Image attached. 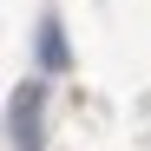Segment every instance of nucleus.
<instances>
[{
	"instance_id": "1",
	"label": "nucleus",
	"mask_w": 151,
	"mask_h": 151,
	"mask_svg": "<svg viewBox=\"0 0 151 151\" xmlns=\"http://www.w3.org/2000/svg\"><path fill=\"white\" fill-rule=\"evenodd\" d=\"M40 86H20L13 92V151H46L40 145Z\"/></svg>"
},
{
	"instance_id": "2",
	"label": "nucleus",
	"mask_w": 151,
	"mask_h": 151,
	"mask_svg": "<svg viewBox=\"0 0 151 151\" xmlns=\"http://www.w3.org/2000/svg\"><path fill=\"white\" fill-rule=\"evenodd\" d=\"M40 59H46V66H66V33H59V27H46V46H40Z\"/></svg>"
}]
</instances>
